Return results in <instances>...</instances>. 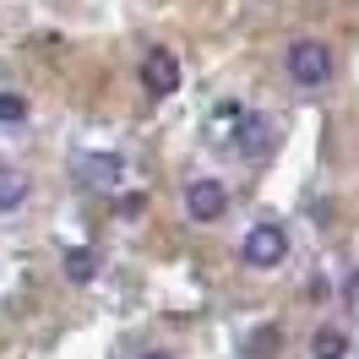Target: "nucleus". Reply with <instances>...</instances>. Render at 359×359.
<instances>
[{
	"instance_id": "1",
	"label": "nucleus",
	"mask_w": 359,
	"mask_h": 359,
	"mask_svg": "<svg viewBox=\"0 0 359 359\" xmlns=\"http://www.w3.org/2000/svg\"><path fill=\"white\" fill-rule=\"evenodd\" d=\"M283 66H289V76L299 82V88H327L332 71H337V60H332V49L321 44V39H294L289 55H283Z\"/></svg>"
},
{
	"instance_id": "2",
	"label": "nucleus",
	"mask_w": 359,
	"mask_h": 359,
	"mask_svg": "<svg viewBox=\"0 0 359 359\" xmlns=\"http://www.w3.org/2000/svg\"><path fill=\"white\" fill-rule=\"evenodd\" d=\"M240 256H245V267L256 272H272L289 262V229L278 224V218H262V224L245 234V245H240Z\"/></svg>"
},
{
	"instance_id": "3",
	"label": "nucleus",
	"mask_w": 359,
	"mask_h": 359,
	"mask_svg": "<svg viewBox=\"0 0 359 359\" xmlns=\"http://www.w3.org/2000/svg\"><path fill=\"white\" fill-rule=\"evenodd\" d=\"M180 55L175 49H163V44H153V49H142V93H153V98H169V93H180Z\"/></svg>"
},
{
	"instance_id": "4",
	"label": "nucleus",
	"mask_w": 359,
	"mask_h": 359,
	"mask_svg": "<svg viewBox=\"0 0 359 359\" xmlns=\"http://www.w3.org/2000/svg\"><path fill=\"white\" fill-rule=\"evenodd\" d=\"M185 212H191L196 224H218V218L229 212V185L212 180V175L191 180V185H185Z\"/></svg>"
},
{
	"instance_id": "5",
	"label": "nucleus",
	"mask_w": 359,
	"mask_h": 359,
	"mask_svg": "<svg viewBox=\"0 0 359 359\" xmlns=\"http://www.w3.org/2000/svg\"><path fill=\"white\" fill-rule=\"evenodd\" d=\"M272 147H278V126H272L267 114H240V126H234V153L250 158V163H262Z\"/></svg>"
},
{
	"instance_id": "6",
	"label": "nucleus",
	"mask_w": 359,
	"mask_h": 359,
	"mask_svg": "<svg viewBox=\"0 0 359 359\" xmlns=\"http://www.w3.org/2000/svg\"><path fill=\"white\" fill-rule=\"evenodd\" d=\"M120 175H126V163H120L114 153H82L76 158V180H82L88 191H114Z\"/></svg>"
},
{
	"instance_id": "7",
	"label": "nucleus",
	"mask_w": 359,
	"mask_h": 359,
	"mask_svg": "<svg viewBox=\"0 0 359 359\" xmlns=\"http://www.w3.org/2000/svg\"><path fill=\"white\" fill-rule=\"evenodd\" d=\"M311 354L316 359H348V332H343V327H316Z\"/></svg>"
},
{
	"instance_id": "8",
	"label": "nucleus",
	"mask_w": 359,
	"mask_h": 359,
	"mask_svg": "<svg viewBox=\"0 0 359 359\" xmlns=\"http://www.w3.org/2000/svg\"><path fill=\"white\" fill-rule=\"evenodd\" d=\"M278 348H283V327H272V321H267V327H256V332L245 337V354L250 359H272Z\"/></svg>"
},
{
	"instance_id": "9",
	"label": "nucleus",
	"mask_w": 359,
	"mask_h": 359,
	"mask_svg": "<svg viewBox=\"0 0 359 359\" xmlns=\"http://www.w3.org/2000/svg\"><path fill=\"white\" fill-rule=\"evenodd\" d=\"M22 202H27V175L22 169H0V212H11Z\"/></svg>"
},
{
	"instance_id": "10",
	"label": "nucleus",
	"mask_w": 359,
	"mask_h": 359,
	"mask_svg": "<svg viewBox=\"0 0 359 359\" xmlns=\"http://www.w3.org/2000/svg\"><path fill=\"white\" fill-rule=\"evenodd\" d=\"M93 272H98V250H88V245L66 250V278L71 283H93Z\"/></svg>"
},
{
	"instance_id": "11",
	"label": "nucleus",
	"mask_w": 359,
	"mask_h": 359,
	"mask_svg": "<svg viewBox=\"0 0 359 359\" xmlns=\"http://www.w3.org/2000/svg\"><path fill=\"white\" fill-rule=\"evenodd\" d=\"M22 114H27V104L17 93H0V120H22Z\"/></svg>"
},
{
	"instance_id": "12",
	"label": "nucleus",
	"mask_w": 359,
	"mask_h": 359,
	"mask_svg": "<svg viewBox=\"0 0 359 359\" xmlns=\"http://www.w3.org/2000/svg\"><path fill=\"white\" fill-rule=\"evenodd\" d=\"M343 299H348V311L359 316V267L348 272V283H343Z\"/></svg>"
},
{
	"instance_id": "13",
	"label": "nucleus",
	"mask_w": 359,
	"mask_h": 359,
	"mask_svg": "<svg viewBox=\"0 0 359 359\" xmlns=\"http://www.w3.org/2000/svg\"><path fill=\"white\" fill-rule=\"evenodd\" d=\"M142 359H175V354H142Z\"/></svg>"
}]
</instances>
